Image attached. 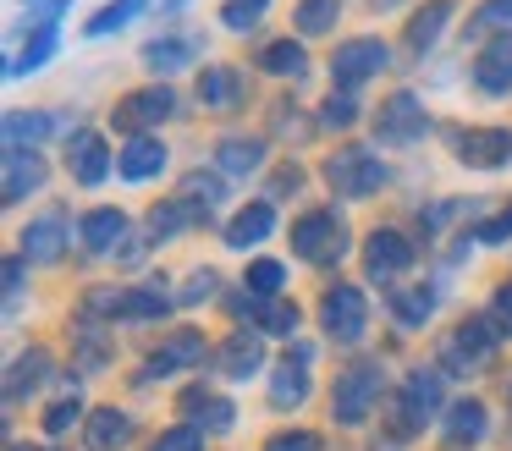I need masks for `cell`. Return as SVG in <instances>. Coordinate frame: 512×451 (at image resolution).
Instances as JSON below:
<instances>
[{"mask_svg": "<svg viewBox=\"0 0 512 451\" xmlns=\"http://www.w3.org/2000/svg\"><path fill=\"white\" fill-rule=\"evenodd\" d=\"M331 193V204H364L380 198V187L391 182V165L380 160V143H336L314 171Z\"/></svg>", "mask_w": 512, "mask_h": 451, "instance_id": "6da1fadb", "label": "cell"}, {"mask_svg": "<svg viewBox=\"0 0 512 451\" xmlns=\"http://www.w3.org/2000/svg\"><path fill=\"white\" fill-rule=\"evenodd\" d=\"M287 248H292V259L314 264V270H331L336 259H347V248H353V226H347L342 204H309L303 215H292Z\"/></svg>", "mask_w": 512, "mask_h": 451, "instance_id": "7a4b0ae2", "label": "cell"}, {"mask_svg": "<svg viewBox=\"0 0 512 451\" xmlns=\"http://www.w3.org/2000/svg\"><path fill=\"white\" fill-rule=\"evenodd\" d=\"M177 116H182V94L171 83H160V77H149V83L116 94L105 121H111V132H122V138H149V132H160Z\"/></svg>", "mask_w": 512, "mask_h": 451, "instance_id": "3957f363", "label": "cell"}, {"mask_svg": "<svg viewBox=\"0 0 512 451\" xmlns=\"http://www.w3.org/2000/svg\"><path fill=\"white\" fill-rule=\"evenodd\" d=\"M430 105H424L413 88H391L375 110H369V132H375L380 149H413V143L430 132Z\"/></svg>", "mask_w": 512, "mask_h": 451, "instance_id": "277c9868", "label": "cell"}, {"mask_svg": "<svg viewBox=\"0 0 512 451\" xmlns=\"http://www.w3.org/2000/svg\"><path fill=\"white\" fill-rule=\"evenodd\" d=\"M380 391H386V369H380L375 358H358L353 369H342L331 385V418L342 429H364L369 413L380 407Z\"/></svg>", "mask_w": 512, "mask_h": 451, "instance_id": "5b68a950", "label": "cell"}, {"mask_svg": "<svg viewBox=\"0 0 512 451\" xmlns=\"http://www.w3.org/2000/svg\"><path fill=\"white\" fill-rule=\"evenodd\" d=\"M386 66H391V44L380 39V33H358V39H342V44H336L331 61H325V72H331V88H336V94H358V88L375 83Z\"/></svg>", "mask_w": 512, "mask_h": 451, "instance_id": "8992f818", "label": "cell"}, {"mask_svg": "<svg viewBox=\"0 0 512 451\" xmlns=\"http://www.w3.org/2000/svg\"><path fill=\"white\" fill-rule=\"evenodd\" d=\"M193 94H199V110L232 121V116H243V110L254 105V77H248V66H237V61H210L199 77H193Z\"/></svg>", "mask_w": 512, "mask_h": 451, "instance_id": "52a82bcc", "label": "cell"}, {"mask_svg": "<svg viewBox=\"0 0 512 451\" xmlns=\"http://www.w3.org/2000/svg\"><path fill=\"white\" fill-rule=\"evenodd\" d=\"M446 149L463 171H501L512 165V127H468V121H452L446 127Z\"/></svg>", "mask_w": 512, "mask_h": 451, "instance_id": "ba28073f", "label": "cell"}, {"mask_svg": "<svg viewBox=\"0 0 512 451\" xmlns=\"http://www.w3.org/2000/svg\"><path fill=\"white\" fill-rule=\"evenodd\" d=\"M320 330L336 347H358L369 336V297L353 281H331L320 292Z\"/></svg>", "mask_w": 512, "mask_h": 451, "instance_id": "9c48e42d", "label": "cell"}, {"mask_svg": "<svg viewBox=\"0 0 512 451\" xmlns=\"http://www.w3.org/2000/svg\"><path fill=\"white\" fill-rule=\"evenodd\" d=\"M419 264V237H408L402 226H375L364 231V275L380 286H391L397 275H408Z\"/></svg>", "mask_w": 512, "mask_h": 451, "instance_id": "30bf717a", "label": "cell"}, {"mask_svg": "<svg viewBox=\"0 0 512 451\" xmlns=\"http://www.w3.org/2000/svg\"><path fill=\"white\" fill-rule=\"evenodd\" d=\"M441 391H446L441 369H413L408 380H402L397 402H391V429H397V435H419V429L441 413Z\"/></svg>", "mask_w": 512, "mask_h": 451, "instance_id": "8fae6325", "label": "cell"}, {"mask_svg": "<svg viewBox=\"0 0 512 451\" xmlns=\"http://www.w3.org/2000/svg\"><path fill=\"white\" fill-rule=\"evenodd\" d=\"M72 231H78V220L67 215V204H50L45 215H34L17 231V253H23L28 264H61L72 248Z\"/></svg>", "mask_w": 512, "mask_h": 451, "instance_id": "7c38bea8", "label": "cell"}, {"mask_svg": "<svg viewBox=\"0 0 512 451\" xmlns=\"http://www.w3.org/2000/svg\"><path fill=\"white\" fill-rule=\"evenodd\" d=\"M67 176L78 187H100L116 176V154H111V138L94 127H72L67 132Z\"/></svg>", "mask_w": 512, "mask_h": 451, "instance_id": "4fadbf2b", "label": "cell"}, {"mask_svg": "<svg viewBox=\"0 0 512 451\" xmlns=\"http://www.w3.org/2000/svg\"><path fill=\"white\" fill-rule=\"evenodd\" d=\"M496 341H501L496 319H463V325L441 341V363H446V369H457V374H468V369H479V363H490Z\"/></svg>", "mask_w": 512, "mask_h": 451, "instance_id": "5bb4252c", "label": "cell"}, {"mask_svg": "<svg viewBox=\"0 0 512 451\" xmlns=\"http://www.w3.org/2000/svg\"><path fill=\"white\" fill-rule=\"evenodd\" d=\"M210 165L232 182V176H259L270 165V138H259V132H221V138L210 143Z\"/></svg>", "mask_w": 512, "mask_h": 451, "instance_id": "9a60e30c", "label": "cell"}, {"mask_svg": "<svg viewBox=\"0 0 512 451\" xmlns=\"http://www.w3.org/2000/svg\"><path fill=\"white\" fill-rule=\"evenodd\" d=\"M127 231H133V220H127L122 204H94V209L78 215V248L89 253V259H105V253L116 259V248L127 242Z\"/></svg>", "mask_w": 512, "mask_h": 451, "instance_id": "2e32d148", "label": "cell"}, {"mask_svg": "<svg viewBox=\"0 0 512 451\" xmlns=\"http://www.w3.org/2000/svg\"><path fill=\"white\" fill-rule=\"evenodd\" d=\"M199 55H204L199 33H155V39L138 50V61H144L160 83H171L177 72H193V66H199Z\"/></svg>", "mask_w": 512, "mask_h": 451, "instance_id": "e0dca14e", "label": "cell"}, {"mask_svg": "<svg viewBox=\"0 0 512 451\" xmlns=\"http://www.w3.org/2000/svg\"><path fill=\"white\" fill-rule=\"evenodd\" d=\"M468 83L485 99H512V33L479 44L474 61H468Z\"/></svg>", "mask_w": 512, "mask_h": 451, "instance_id": "ac0fdd59", "label": "cell"}, {"mask_svg": "<svg viewBox=\"0 0 512 451\" xmlns=\"http://www.w3.org/2000/svg\"><path fill=\"white\" fill-rule=\"evenodd\" d=\"M457 6H463V0H419V6L408 11V22H402V44H408V55H430L435 44L446 39Z\"/></svg>", "mask_w": 512, "mask_h": 451, "instance_id": "d6986e66", "label": "cell"}, {"mask_svg": "<svg viewBox=\"0 0 512 451\" xmlns=\"http://www.w3.org/2000/svg\"><path fill=\"white\" fill-rule=\"evenodd\" d=\"M309 358H314V347H309V341H298V347H287V358L276 363V374H270V407H276V413L309 402V391H314Z\"/></svg>", "mask_w": 512, "mask_h": 451, "instance_id": "ffe728a7", "label": "cell"}, {"mask_svg": "<svg viewBox=\"0 0 512 451\" xmlns=\"http://www.w3.org/2000/svg\"><path fill=\"white\" fill-rule=\"evenodd\" d=\"M204 358H210V341H204V330L182 325V330H171V336L155 347V358L144 363V385H149V380H160V374L193 369V363H204Z\"/></svg>", "mask_w": 512, "mask_h": 451, "instance_id": "44dd1931", "label": "cell"}, {"mask_svg": "<svg viewBox=\"0 0 512 451\" xmlns=\"http://www.w3.org/2000/svg\"><path fill=\"white\" fill-rule=\"evenodd\" d=\"M171 165V149L160 132H149V138H127L122 149H116V176L122 182H155V176H166Z\"/></svg>", "mask_w": 512, "mask_h": 451, "instance_id": "7402d4cb", "label": "cell"}, {"mask_svg": "<svg viewBox=\"0 0 512 451\" xmlns=\"http://www.w3.org/2000/svg\"><path fill=\"white\" fill-rule=\"evenodd\" d=\"M6 209H17V204H28L34 193H45V182H50V160L39 149H6Z\"/></svg>", "mask_w": 512, "mask_h": 451, "instance_id": "603a6c76", "label": "cell"}, {"mask_svg": "<svg viewBox=\"0 0 512 451\" xmlns=\"http://www.w3.org/2000/svg\"><path fill=\"white\" fill-rule=\"evenodd\" d=\"M270 231H276V204H270V198H248V204H237V215L221 226V237L232 253H248V248H259Z\"/></svg>", "mask_w": 512, "mask_h": 451, "instance_id": "cb8c5ba5", "label": "cell"}, {"mask_svg": "<svg viewBox=\"0 0 512 451\" xmlns=\"http://www.w3.org/2000/svg\"><path fill=\"white\" fill-rule=\"evenodd\" d=\"M485 435H490V407L479 402V396H457V402L446 407L441 446L446 451H468V446H479Z\"/></svg>", "mask_w": 512, "mask_h": 451, "instance_id": "d4e9b609", "label": "cell"}, {"mask_svg": "<svg viewBox=\"0 0 512 451\" xmlns=\"http://www.w3.org/2000/svg\"><path fill=\"white\" fill-rule=\"evenodd\" d=\"M215 369H221L226 380H254V374L265 369V336H259V330H237V336H226L221 352H215Z\"/></svg>", "mask_w": 512, "mask_h": 451, "instance_id": "484cf974", "label": "cell"}, {"mask_svg": "<svg viewBox=\"0 0 512 451\" xmlns=\"http://www.w3.org/2000/svg\"><path fill=\"white\" fill-rule=\"evenodd\" d=\"M259 72L265 77H276V83H303V77L314 72V61H309V44L303 39H270L265 50H259Z\"/></svg>", "mask_w": 512, "mask_h": 451, "instance_id": "4316f807", "label": "cell"}, {"mask_svg": "<svg viewBox=\"0 0 512 451\" xmlns=\"http://www.w3.org/2000/svg\"><path fill=\"white\" fill-rule=\"evenodd\" d=\"M215 215H204V209H193L188 198H160L155 209H149V220H144V231L155 242H166V237H182V231H199V226H210Z\"/></svg>", "mask_w": 512, "mask_h": 451, "instance_id": "83f0119b", "label": "cell"}, {"mask_svg": "<svg viewBox=\"0 0 512 451\" xmlns=\"http://www.w3.org/2000/svg\"><path fill=\"white\" fill-rule=\"evenodd\" d=\"M133 440V418L122 407H94L89 424H83V446L89 451H122Z\"/></svg>", "mask_w": 512, "mask_h": 451, "instance_id": "f1b7e54d", "label": "cell"}, {"mask_svg": "<svg viewBox=\"0 0 512 451\" xmlns=\"http://www.w3.org/2000/svg\"><path fill=\"white\" fill-rule=\"evenodd\" d=\"M56 50H61V28H28L23 50L6 55V77H34L39 66L56 61Z\"/></svg>", "mask_w": 512, "mask_h": 451, "instance_id": "f546056e", "label": "cell"}, {"mask_svg": "<svg viewBox=\"0 0 512 451\" xmlns=\"http://www.w3.org/2000/svg\"><path fill=\"white\" fill-rule=\"evenodd\" d=\"M182 413H188V418H199V429H210V435H226V429H237V407L226 402V396L204 391V385L182 391Z\"/></svg>", "mask_w": 512, "mask_h": 451, "instance_id": "4dcf8cb0", "label": "cell"}, {"mask_svg": "<svg viewBox=\"0 0 512 451\" xmlns=\"http://www.w3.org/2000/svg\"><path fill=\"white\" fill-rule=\"evenodd\" d=\"M342 11H347V0H298V6H292V33H298L303 44L325 39V33L342 28Z\"/></svg>", "mask_w": 512, "mask_h": 451, "instance_id": "1f68e13d", "label": "cell"}, {"mask_svg": "<svg viewBox=\"0 0 512 451\" xmlns=\"http://www.w3.org/2000/svg\"><path fill=\"white\" fill-rule=\"evenodd\" d=\"M501 33H512V0H479L463 22V44H490Z\"/></svg>", "mask_w": 512, "mask_h": 451, "instance_id": "d6a6232c", "label": "cell"}, {"mask_svg": "<svg viewBox=\"0 0 512 451\" xmlns=\"http://www.w3.org/2000/svg\"><path fill=\"white\" fill-rule=\"evenodd\" d=\"M56 369V358H50L45 347H34V352H23V358L6 369V402H23L28 391H39L45 385V374Z\"/></svg>", "mask_w": 512, "mask_h": 451, "instance_id": "836d02e7", "label": "cell"}, {"mask_svg": "<svg viewBox=\"0 0 512 451\" xmlns=\"http://www.w3.org/2000/svg\"><path fill=\"white\" fill-rule=\"evenodd\" d=\"M177 198H188L193 209H204V215H210L215 204H226V176L215 171V165H193V171H182Z\"/></svg>", "mask_w": 512, "mask_h": 451, "instance_id": "e575fe53", "label": "cell"}, {"mask_svg": "<svg viewBox=\"0 0 512 451\" xmlns=\"http://www.w3.org/2000/svg\"><path fill=\"white\" fill-rule=\"evenodd\" d=\"M56 132L50 110H6V149H39Z\"/></svg>", "mask_w": 512, "mask_h": 451, "instance_id": "d590c367", "label": "cell"}, {"mask_svg": "<svg viewBox=\"0 0 512 451\" xmlns=\"http://www.w3.org/2000/svg\"><path fill=\"white\" fill-rule=\"evenodd\" d=\"M171 303H177V297L166 292V275H160V281H149V286H127L122 292V319H166Z\"/></svg>", "mask_w": 512, "mask_h": 451, "instance_id": "8d00e7d4", "label": "cell"}, {"mask_svg": "<svg viewBox=\"0 0 512 451\" xmlns=\"http://www.w3.org/2000/svg\"><path fill=\"white\" fill-rule=\"evenodd\" d=\"M358 121H364V105H358V94H336V88L320 99V110H314V127H320V132H331V138L353 132Z\"/></svg>", "mask_w": 512, "mask_h": 451, "instance_id": "74e56055", "label": "cell"}, {"mask_svg": "<svg viewBox=\"0 0 512 451\" xmlns=\"http://www.w3.org/2000/svg\"><path fill=\"white\" fill-rule=\"evenodd\" d=\"M149 6H155V0H105V6L89 17L83 39H111V33H122L127 22H138V17H144Z\"/></svg>", "mask_w": 512, "mask_h": 451, "instance_id": "f35d334b", "label": "cell"}, {"mask_svg": "<svg viewBox=\"0 0 512 451\" xmlns=\"http://www.w3.org/2000/svg\"><path fill=\"white\" fill-rule=\"evenodd\" d=\"M386 308L402 319V325H424L435 314V286H391Z\"/></svg>", "mask_w": 512, "mask_h": 451, "instance_id": "ab89813d", "label": "cell"}, {"mask_svg": "<svg viewBox=\"0 0 512 451\" xmlns=\"http://www.w3.org/2000/svg\"><path fill=\"white\" fill-rule=\"evenodd\" d=\"M281 286H287V264L281 259H248V270H243V292H254V297H281Z\"/></svg>", "mask_w": 512, "mask_h": 451, "instance_id": "60d3db41", "label": "cell"}, {"mask_svg": "<svg viewBox=\"0 0 512 451\" xmlns=\"http://www.w3.org/2000/svg\"><path fill=\"white\" fill-rule=\"evenodd\" d=\"M270 0H221V11H215V22H221L226 33H254L259 22H265Z\"/></svg>", "mask_w": 512, "mask_h": 451, "instance_id": "b9f144b4", "label": "cell"}, {"mask_svg": "<svg viewBox=\"0 0 512 451\" xmlns=\"http://www.w3.org/2000/svg\"><path fill=\"white\" fill-rule=\"evenodd\" d=\"M298 319H303V308L292 303V297H270L254 330H259V336H298Z\"/></svg>", "mask_w": 512, "mask_h": 451, "instance_id": "7bdbcfd3", "label": "cell"}, {"mask_svg": "<svg viewBox=\"0 0 512 451\" xmlns=\"http://www.w3.org/2000/svg\"><path fill=\"white\" fill-rule=\"evenodd\" d=\"M303 116H309V110H303L298 99H276V105H270V132H276V138H309V132H320Z\"/></svg>", "mask_w": 512, "mask_h": 451, "instance_id": "ee69618b", "label": "cell"}, {"mask_svg": "<svg viewBox=\"0 0 512 451\" xmlns=\"http://www.w3.org/2000/svg\"><path fill=\"white\" fill-rule=\"evenodd\" d=\"M72 424H89V407H83V396H56V402L45 407V435H67Z\"/></svg>", "mask_w": 512, "mask_h": 451, "instance_id": "f6af8a7d", "label": "cell"}, {"mask_svg": "<svg viewBox=\"0 0 512 451\" xmlns=\"http://www.w3.org/2000/svg\"><path fill=\"white\" fill-rule=\"evenodd\" d=\"M215 286H221V270L215 264H199V270L182 281V292H177V308H199V303H210L215 297Z\"/></svg>", "mask_w": 512, "mask_h": 451, "instance_id": "bcb514c9", "label": "cell"}, {"mask_svg": "<svg viewBox=\"0 0 512 451\" xmlns=\"http://www.w3.org/2000/svg\"><path fill=\"white\" fill-rule=\"evenodd\" d=\"M474 242H485V248H501V242H512V198L496 209V215H485L474 226Z\"/></svg>", "mask_w": 512, "mask_h": 451, "instance_id": "7dc6e473", "label": "cell"}, {"mask_svg": "<svg viewBox=\"0 0 512 451\" xmlns=\"http://www.w3.org/2000/svg\"><path fill=\"white\" fill-rule=\"evenodd\" d=\"M149 451H204V429L199 424H177V429H166Z\"/></svg>", "mask_w": 512, "mask_h": 451, "instance_id": "c3c4849f", "label": "cell"}, {"mask_svg": "<svg viewBox=\"0 0 512 451\" xmlns=\"http://www.w3.org/2000/svg\"><path fill=\"white\" fill-rule=\"evenodd\" d=\"M265 451H325V440L314 429H281V435L265 440Z\"/></svg>", "mask_w": 512, "mask_h": 451, "instance_id": "681fc988", "label": "cell"}, {"mask_svg": "<svg viewBox=\"0 0 512 451\" xmlns=\"http://www.w3.org/2000/svg\"><path fill=\"white\" fill-rule=\"evenodd\" d=\"M78 347H83V358H78V369L89 374V369H100V363H111V347L100 341V330H83L78 336Z\"/></svg>", "mask_w": 512, "mask_h": 451, "instance_id": "f907efd6", "label": "cell"}, {"mask_svg": "<svg viewBox=\"0 0 512 451\" xmlns=\"http://www.w3.org/2000/svg\"><path fill=\"white\" fill-rule=\"evenodd\" d=\"M490 319H496L501 341H507V336H512V281L496 286V297H490Z\"/></svg>", "mask_w": 512, "mask_h": 451, "instance_id": "816d5d0a", "label": "cell"}, {"mask_svg": "<svg viewBox=\"0 0 512 451\" xmlns=\"http://www.w3.org/2000/svg\"><path fill=\"white\" fill-rule=\"evenodd\" d=\"M303 187H309V171L281 160V165H276V193H303ZM276 193H270V204H276Z\"/></svg>", "mask_w": 512, "mask_h": 451, "instance_id": "f5cc1de1", "label": "cell"}, {"mask_svg": "<svg viewBox=\"0 0 512 451\" xmlns=\"http://www.w3.org/2000/svg\"><path fill=\"white\" fill-rule=\"evenodd\" d=\"M149 242H155L149 231H127V242L116 248V259H122V264H144L149 259Z\"/></svg>", "mask_w": 512, "mask_h": 451, "instance_id": "db71d44e", "label": "cell"}, {"mask_svg": "<svg viewBox=\"0 0 512 451\" xmlns=\"http://www.w3.org/2000/svg\"><path fill=\"white\" fill-rule=\"evenodd\" d=\"M23 281H28V259H23V253H12V259H6V303L23 297Z\"/></svg>", "mask_w": 512, "mask_h": 451, "instance_id": "11a10c76", "label": "cell"}, {"mask_svg": "<svg viewBox=\"0 0 512 451\" xmlns=\"http://www.w3.org/2000/svg\"><path fill=\"white\" fill-rule=\"evenodd\" d=\"M402 0H369V11H397Z\"/></svg>", "mask_w": 512, "mask_h": 451, "instance_id": "9f6ffc18", "label": "cell"}, {"mask_svg": "<svg viewBox=\"0 0 512 451\" xmlns=\"http://www.w3.org/2000/svg\"><path fill=\"white\" fill-rule=\"evenodd\" d=\"M12 451H39V446H12Z\"/></svg>", "mask_w": 512, "mask_h": 451, "instance_id": "6f0895ef", "label": "cell"}]
</instances>
